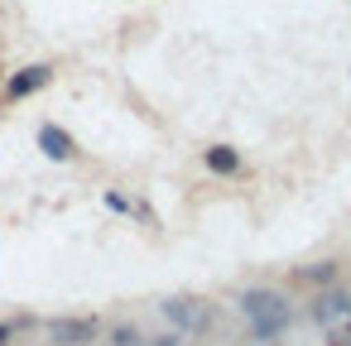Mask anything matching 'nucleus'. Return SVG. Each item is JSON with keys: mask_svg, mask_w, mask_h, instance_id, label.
Segmentation results:
<instances>
[{"mask_svg": "<svg viewBox=\"0 0 351 346\" xmlns=\"http://www.w3.org/2000/svg\"><path fill=\"white\" fill-rule=\"evenodd\" d=\"M39 149L49 159H73V140L58 130V125H39Z\"/></svg>", "mask_w": 351, "mask_h": 346, "instance_id": "4", "label": "nucleus"}, {"mask_svg": "<svg viewBox=\"0 0 351 346\" xmlns=\"http://www.w3.org/2000/svg\"><path fill=\"white\" fill-rule=\"evenodd\" d=\"M207 169H212V173H236V169H241V154L226 149V145H212V149H207Z\"/></svg>", "mask_w": 351, "mask_h": 346, "instance_id": "6", "label": "nucleus"}, {"mask_svg": "<svg viewBox=\"0 0 351 346\" xmlns=\"http://www.w3.org/2000/svg\"><path fill=\"white\" fill-rule=\"evenodd\" d=\"M159 312H164V317L173 322V332H178V336H183V332H202V327H207V308H202L197 298H193V303H188V298L159 303Z\"/></svg>", "mask_w": 351, "mask_h": 346, "instance_id": "3", "label": "nucleus"}, {"mask_svg": "<svg viewBox=\"0 0 351 346\" xmlns=\"http://www.w3.org/2000/svg\"><path fill=\"white\" fill-rule=\"evenodd\" d=\"M58 332H63L68 341H87V336L97 332V322H58Z\"/></svg>", "mask_w": 351, "mask_h": 346, "instance_id": "8", "label": "nucleus"}, {"mask_svg": "<svg viewBox=\"0 0 351 346\" xmlns=\"http://www.w3.org/2000/svg\"><path fill=\"white\" fill-rule=\"evenodd\" d=\"M241 312H245L255 341H279V336L289 332V322H293L289 298L274 293V288H245V293H241Z\"/></svg>", "mask_w": 351, "mask_h": 346, "instance_id": "1", "label": "nucleus"}, {"mask_svg": "<svg viewBox=\"0 0 351 346\" xmlns=\"http://www.w3.org/2000/svg\"><path fill=\"white\" fill-rule=\"evenodd\" d=\"M44 82H49V68H25L20 77H10V87H5V92H10V97H29V92H34V87H44Z\"/></svg>", "mask_w": 351, "mask_h": 346, "instance_id": "5", "label": "nucleus"}, {"mask_svg": "<svg viewBox=\"0 0 351 346\" xmlns=\"http://www.w3.org/2000/svg\"><path fill=\"white\" fill-rule=\"evenodd\" d=\"M10 336H15V327H10V322H0V346H10Z\"/></svg>", "mask_w": 351, "mask_h": 346, "instance_id": "12", "label": "nucleus"}, {"mask_svg": "<svg viewBox=\"0 0 351 346\" xmlns=\"http://www.w3.org/2000/svg\"><path fill=\"white\" fill-rule=\"evenodd\" d=\"M111 346H145V341H140V332L130 322H121V327H111Z\"/></svg>", "mask_w": 351, "mask_h": 346, "instance_id": "9", "label": "nucleus"}, {"mask_svg": "<svg viewBox=\"0 0 351 346\" xmlns=\"http://www.w3.org/2000/svg\"><path fill=\"white\" fill-rule=\"evenodd\" d=\"M149 346H183V336H178V332H169V336H159V341H149Z\"/></svg>", "mask_w": 351, "mask_h": 346, "instance_id": "11", "label": "nucleus"}, {"mask_svg": "<svg viewBox=\"0 0 351 346\" xmlns=\"http://www.w3.org/2000/svg\"><path fill=\"white\" fill-rule=\"evenodd\" d=\"M303 279H313V284H322V288H327V284L337 279V264H332V260H322V264H313V269H303Z\"/></svg>", "mask_w": 351, "mask_h": 346, "instance_id": "7", "label": "nucleus"}, {"mask_svg": "<svg viewBox=\"0 0 351 346\" xmlns=\"http://www.w3.org/2000/svg\"><path fill=\"white\" fill-rule=\"evenodd\" d=\"M313 317H317V327H346L351 322V288H322L313 298Z\"/></svg>", "mask_w": 351, "mask_h": 346, "instance_id": "2", "label": "nucleus"}, {"mask_svg": "<svg viewBox=\"0 0 351 346\" xmlns=\"http://www.w3.org/2000/svg\"><path fill=\"white\" fill-rule=\"evenodd\" d=\"M106 207H111V212H125V207H130V202H125V197H121V193H106Z\"/></svg>", "mask_w": 351, "mask_h": 346, "instance_id": "10", "label": "nucleus"}, {"mask_svg": "<svg viewBox=\"0 0 351 346\" xmlns=\"http://www.w3.org/2000/svg\"><path fill=\"white\" fill-rule=\"evenodd\" d=\"M346 346H351V341H346Z\"/></svg>", "mask_w": 351, "mask_h": 346, "instance_id": "13", "label": "nucleus"}]
</instances>
